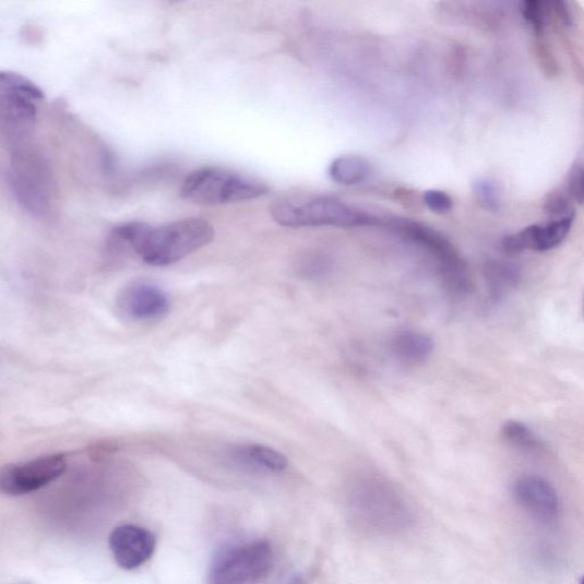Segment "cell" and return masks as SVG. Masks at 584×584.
Returning a JSON list of instances; mask_svg holds the SVG:
<instances>
[{
	"instance_id": "cell-1",
	"label": "cell",
	"mask_w": 584,
	"mask_h": 584,
	"mask_svg": "<svg viewBox=\"0 0 584 584\" xmlns=\"http://www.w3.org/2000/svg\"><path fill=\"white\" fill-rule=\"evenodd\" d=\"M345 504L351 525L370 536H397L416 521L409 501L390 480L372 473H361L349 480Z\"/></svg>"
},
{
	"instance_id": "cell-2",
	"label": "cell",
	"mask_w": 584,
	"mask_h": 584,
	"mask_svg": "<svg viewBox=\"0 0 584 584\" xmlns=\"http://www.w3.org/2000/svg\"><path fill=\"white\" fill-rule=\"evenodd\" d=\"M215 228L206 219L190 217L162 226L144 223L135 255L151 266H169L210 245Z\"/></svg>"
},
{
	"instance_id": "cell-3",
	"label": "cell",
	"mask_w": 584,
	"mask_h": 584,
	"mask_svg": "<svg viewBox=\"0 0 584 584\" xmlns=\"http://www.w3.org/2000/svg\"><path fill=\"white\" fill-rule=\"evenodd\" d=\"M377 225L424 249L436 260L445 289L455 297L473 291L469 267L456 248L433 227L395 216H379Z\"/></svg>"
},
{
	"instance_id": "cell-4",
	"label": "cell",
	"mask_w": 584,
	"mask_h": 584,
	"mask_svg": "<svg viewBox=\"0 0 584 584\" xmlns=\"http://www.w3.org/2000/svg\"><path fill=\"white\" fill-rule=\"evenodd\" d=\"M44 100L43 91L22 74L0 73V136L11 154L33 144Z\"/></svg>"
},
{
	"instance_id": "cell-5",
	"label": "cell",
	"mask_w": 584,
	"mask_h": 584,
	"mask_svg": "<svg viewBox=\"0 0 584 584\" xmlns=\"http://www.w3.org/2000/svg\"><path fill=\"white\" fill-rule=\"evenodd\" d=\"M9 182L25 212L38 218L55 214L59 201L55 171L33 144L13 152Z\"/></svg>"
},
{
	"instance_id": "cell-6",
	"label": "cell",
	"mask_w": 584,
	"mask_h": 584,
	"mask_svg": "<svg viewBox=\"0 0 584 584\" xmlns=\"http://www.w3.org/2000/svg\"><path fill=\"white\" fill-rule=\"evenodd\" d=\"M270 213L286 227H360L376 226L377 222V215L327 196L277 200Z\"/></svg>"
},
{
	"instance_id": "cell-7",
	"label": "cell",
	"mask_w": 584,
	"mask_h": 584,
	"mask_svg": "<svg viewBox=\"0 0 584 584\" xmlns=\"http://www.w3.org/2000/svg\"><path fill=\"white\" fill-rule=\"evenodd\" d=\"M269 191L265 183L248 175L223 167H203L187 176L181 195L199 206H221L258 199Z\"/></svg>"
},
{
	"instance_id": "cell-8",
	"label": "cell",
	"mask_w": 584,
	"mask_h": 584,
	"mask_svg": "<svg viewBox=\"0 0 584 584\" xmlns=\"http://www.w3.org/2000/svg\"><path fill=\"white\" fill-rule=\"evenodd\" d=\"M273 564V550L266 541L234 546L213 558L208 584H250L262 579Z\"/></svg>"
},
{
	"instance_id": "cell-9",
	"label": "cell",
	"mask_w": 584,
	"mask_h": 584,
	"mask_svg": "<svg viewBox=\"0 0 584 584\" xmlns=\"http://www.w3.org/2000/svg\"><path fill=\"white\" fill-rule=\"evenodd\" d=\"M67 469L63 454H50L39 458L11 464L0 472V490L12 497L28 494L52 484Z\"/></svg>"
},
{
	"instance_id": "cell-10",
	"label": "cell",
	"mask_w": 584,
	"mask_h": 584,
	"mask_svg": "<svg viewBox=\"0 0 584 584\" xmlns=\"http://www.w3.org/2000/svg\"><path fill=\"white\" fill-rule=\"evenodd\" d=\"M170 299L158 285L135 282L123 288L117 299L119 314L133 323H154L170 312Z\"/></svg>"
},
{
	"instance_id": "cell-11",
	"label": "cell",
	"mask_w": 584,
	"mask_h": 584,
	"mask_svg": "<svg viewBox=\"0 0 584 584\" xmlns=\"http://www.w3.org/2000/svg\"><path fill=\"white\" fill-rule=\"evenodd\" d=\"M513 496L522 510L540 523L551 524L560 516V498L549 481L541 477H520L513 486Z\"/></svg>"
},
{
	"instance_id": "cell-12",
	"label": "cell",
	"mask_w": 584,
	"mask_h": 584,
	"mask_svg": "<svg viewBox=\"0 0 584 584\" xmlns=\"http://www.w3.org/2000/svg\"><path fill=\"white\" fill-rule=\"evenodd\" d=\"M116 563L132 571L145 564L155 553L157 541L152 533L138 525H121L114 529L109 539Z\"/></svg>"
},
{
	"instance_id": "cell-13",
	"label": "cell",
	"mask_w": 584,
	"mask_h": 584,
	"mask_svg": "<svg viewBox=\"0 0 584 584\" xmlns=\"http://www.w3.org/2000/svg\"><path fill=\"white\" fill-rule=\"evenodd\" d=\"M230 454L236 464L253 472L283 473L288 467L282 452L262 444L239 445Z\"/></svg>"
},
{
	"instance_id": "cell-14",
	"label": "cell",
	"mask_w": 584,
	"mask_h": 584,
	"mask_svg": "<svg viewBox=\"0 0 584 584\" xmlns=\"http://www.w3.org/2000/svg\"><path fill=\"white\" fill-rule=\"evenodd\" d=\"M391 350L394 358L404 365H421L434 351V343L425 334L417 332H403L397 334L392 343Z\"/></svg>"
},
{
	"instance_id": "cell-15",
	"label": "cell",
	"mask_w": 584,
	"mask_h": 584,
	"mask_svg": "<svg viewBox=\"0 0 584 584\" xmlns=\"http://www.w3.org/2000/svg\"><path fill=\"white\" fill-rule=\"evenodd\" d=\"M371 164L359 156H342L329 167V176L341 186L351 187L366 182L371 175Z\"/></svg>"
},
{
	"instance_id": "cell-16",
	"label": "cell",
	"mask_w": 584,
	"mask_h": 584,
	"mask_svg": "<svg viewBox=\"0 0 584 584\" xmlns=\"http://www.w3.org/2000/svg\"><path fill=\"white\" fill-rule=\"evenodd\" d=\"M485 272L493 298H500L520 281L519 270L510 263L490 261L486 264Z\"/></svg>"
},
{
	"instance_id": "cell-17",
	"label": "cell",
	"mask_w": 584,
	"mask_h": 584,
	"mask_svg": "<svg viewBox=\"0 0 584 584\" xmlns=\"http://www.w3.org/2000/svg\"><path fill=\"white\" fill-rule=\"evenodd\" d=\"M574 221L575 216H572L538 225L535 251L545 252L560 246L569 236Z\"/></svg>"
},
{
	"instance_id": "cell-18",
	"label": "cell",
	"mask_w": 584,
	"mask_h": 584,
	"mask_svg": "<svg viewBox=\"0 0 584 584\" xmlns=\"http://www.w3.org/2000/svg\"><path fill=\"white\" fill-rule=\"evenodd\" d=\"M502 436L508 442L524 451L538 452L544 449V443L526 425L516 420L503 425Z\"/></svg>"
},
{
	"instance_id": "cell-19",
	"label": "cell",
	"mask_w": 584,
	"mask_h": 584,
	"mask_svg": "<svg viewBox=\"0 0 584 584\" xmlns=\"http://www.w3.org/2000/svg\"><path fill=\"white\" fill-rule=\"evenodd\" d=\"M473 192L478 205L490 212H497L501 207V186L489 177H481L473 183Z\"/></svg>"
},
{
	"instance_id": "cell-20",
	"label": "cell",
	"mask_w": 584,
	"mask_h": 584,
	"mask_svg": "<svg viewBox=\"0 0 584 584\" xmlns=\"http://www.w3.org/2000/svg\"><path fill=\"white\" fill-rule=\"evenodd\" d=\"M537 240V225H529L522 231L506 236L501 241V247L506 253L516 255V253L535 250Z\"/></svg>"
},
{
	"instance_id": "cell-21",
	"label": "cell",
	"mask_w": 584,
	"mask_h": 584,
	"mask_svg": "<svg viewBox=\"0 0 584 584\" xmlns=\"http://www.w3.org/2000/svg\"><path fill=\"white\" fill-rule=\"evenodd\" d=\"M548 12V2H540V0H526V2L523 3V16L538 37H543L545 33L546 16Z\"/></svg>"
},
{
	"instance_id": "cell-22",
	"label": "cell",
	"mask_w": 584,
	"mask_h": 584,
	"mask_svg": "<svg viewBox=\"0 0 584 584\" xmlns=\"http://www.w3.org/2000/svg\"><path fill=\"white\" fill-rule=\"evenodd\" d=\"M544 211L550 219L576 216L572 201L560 191L552 192L547 196Z\"/></svg>"
},
{
	"instance_id": "cell-23",
	"label": "cell",
	"mask_w": 584,
	"mask_h": 584,
	"mask_svg": "<svg viewBox=\"0 0 584 584\" xmlns=\"http://www.w3.org/2000/svg\"><path fill=\"white\" fill-rule=\"evenodd\" d=\"M424 203L426 207L438 215H445L453 208L452 198L439 190H429L424 193Z\"/></svg>"
},
{
	"instance_id": "cell-24",
	"label": "cell",
	"mask_w": 584,
	"mask_h": 584,
	"mask_svg": "<svg viewBox=\"0 0 584 584\" xmlns=\"http://www.w3.org/2000/svg\"><path fill=\"white\" fill-rule=\"evenodd\" d=\"M536 57L540 63L543 70L548 75H555L558 72V64L555 60L553 55L551 53L550 48L546 45L543 39H539L535 43Z\"/></svg>"
},
{
	"instance_id": "cell-25",
	"label": "cell",
	"mask_w": 584,
	"mask_h": 584,
	"mask_svg": "<svg viewBox=\"0 0 584 584\" xmlns=\"http://www.w3.org/2000/svg\"><path fill=\"white\" fill-rule=\"evenodd\" d=\"M569 194L581 205H584V167L574 169L570 176Z\"/></svg>"
},
{
	"instance_id": "cell-26",
	"label": "cell",
	"mask_w": 584,
	"mask_h": 584,
	"mask_svg": "<svg viewBox=\"0 0 584 584\" xmlns=\"http://www.w3.org/2000/svg\"><path fill=\"white\" fill-rule=\"evenodd\" d=\"M548 9L564 27H572L573 16L567 3L561 2V0H553V2H548Z\"/></svg>"
},
{
	"instance_id": "cell-27",
	"label": "cell",
	"mask_w": 584,
	"mask_h": 584,
	"mask_svg": "<svg viewBox=\"0 0 584 584\" xmlns=\"http://www.w3.org/2000/svg\"><path fill=\"white\" fill-rule=\"evenodd\" d=\"M291 584H302V582L299 579H296Z\"/></svg>"
},
{
	"instance_id": "cell-28",
	"label": "cell",
	"mask_w": 584,
	"mask_h": 584,
	"mask_svg": "<svg viewBox=\"0 0 584 584\" xmlns=\"http://www.w3.org/2000/svg\"><path fill=\"white\" fill-rule=\"evenodd\" d=\"M580 584H584V575L581 577Z\"/></svg>"
}]
</instances>
